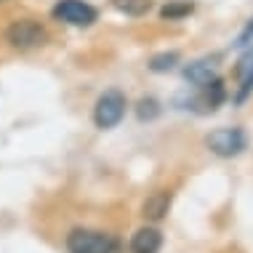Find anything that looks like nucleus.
<instances>
[{
  "mask_svg": "<svg viewBox=\"0 0 253 253\" xmlns=\"http://www.w3.org/2000/svg\"><path fill=\"white\" fill-rule=\"evenodd\" d=\"M168 208H170V195L160 189V192H152V195L144 200L141 213H144L147 218H152V221H160V218L168 213Z\"/></svg>",
  "mask_w": 253,
  "mask_h": 253,
  "instance_id": "9",
  "label": "nucleus"
},
{
  "mask_svg": "<svg viewBox=\"0 0 253 253\" xmlns=\"http://www.w3.org/2000/svg\"><path fill=\"white\" fill-rule=\"evenodd\" d=\"M184 78L189 80V83H195V85H208L211 80H216V64H213V59H197L192 61V64L184 70Z\"/></svg>",
  "mask_w": 253,
  "mask_h": 253,
  "instance_id": "7",
  "label": "nucleus"
},
{
  "mask_svg": "<svg viewBox=\"0 0 253 253\" xmlns=\"http://www.w3.org/2000/svg\"><path fill=\"white\" fill-rule=\"evenodd\" d=\"M205 144L218 157H235L245 149L248 139H245V133L240 128H216V131H211L205 136Z\"/></svg>",
  "mask_w": 253,
  "mask_h": 253,
  "instance_id": "4",
  "label": "nucleus"
},
{
  "mask_svg": "<svg viewBox=\"0 0 253 253\" xmlns=\"http://www.w3.org/2000/svg\"><path fill=\"white\" fill-rule=\"evenodd\" d=\"M70 253H120V243L104 232L93 229H72L67 235Z\"/></svg>",
  "mask_w": 253,
  "mask_h": 253,
  "instance_id": "1",
  "label": "nucleus"
},
{
  "mask_svg": "<svg viewBox=\"0 0 253 253\" xmlns=\"http://www.w3.org/2000/svg\"><path fill=\"white\" fill-rule=\"evenodd\" d=\"M224 99H227V88H224V83L221 80H211L208 85H203V107L205 109H211V112H213L216 107H221L224 104Z\"/></svg>",
  "mask_w": 253,
  "mask_h": 253,
  "instance_id": "10",
  "label": "nucleus"
},
{
  "mask_svg": "<svg viewBox=\"0 0 253 253\" xmlns=\"http://www.w3.org/2000/svg\"><path fill=\"white\" fill-rule=\"evenodd\" d=\"M163 245V235L155 227H141L131 237V253H157Z\"/></svg>",
  "mask_w": 253,
  "mask_h": 253,
  "instance_id": "6",
  "label": "nucleus"
},
{
  "mask_svg": "<svg viewBox=\"0 0 253 253\" xmlns=\"http://www.w3.org/2000/svg\"><path fill=\"white\" fill-rule=\"evenodd\" d=\"M136 115H139V120H152L160 115V104L155 99H141L139 107H136Z\"/></svg>",
  "mask_w": 253,
  "mask_h": 253,
  "instance_id": "14",
  "label": "nucleus"
},
{
  "mask_svg": "<svg viewBox=\"0 0 253 253\" xmlns=\"http://www.w3.org/2000/svg\"><path fill=\"white\" fill-rule=\"evenodd\" d=\"M192 11H195V3H192V0H170V3L163 5L160 16L166 19V22H176V19L189 16Z\"/></svg>",
  "mask_w": 253,
  "mask_h": 253,
  "instance_id": "11",
  "label": "nucleus"
},
{
  "mask_svg": "<svg viewBox=\"0 0 253 253\" xmlns=\"http://www.w3.org/2000/svg\"><path fill=\"white\" fill-rule=\"evenodd\" d=\"M179 64V53L170 51V53H157V56L149 59V70L152 72H168Z\"/></svg>",
  "mask_w": 253,
  "mask_h": 253,
  "instance_id": "13",
  "label": "nucleus"
},
{
  "mask_svg": "<svg viewBox=\"0 0 253 253\" xmlns=\"http://www.w3.org/2000/svg\"><path fill=\"white\" fill-rule=\"evenodd\" d=\"M112 5L128 16H144L152 8V0H112Z\"/></svg>",
  "mask_w": 253,
  "mask_h": 253,
  "instance_id": "12",
  "label": "nucleus"
},
{
  "mask_svg": "<svg viewBox=\"0 0 253 253\" xmlns=\"http://www.w3.org/2000/svg\"><path fill=\"white\" fill-rule=\"evenodd\" d=\"M251 38H253V19H251V24L245 27V32H243V35L237 38V45H248V40H251Z\"/></svg>",
  "mask_w": 253,
  "mask_h": 253,
  "instance_id": "15",
  "label": "nucleus"
},
{
  "mask_svg": "<svg viewBox=\"0 0 253 253\" xmlns=\"http://www.w3.org/2000/svg\"><path fill=\"white\" fill-rule=\"evenodd\" d=\"M0 3H3V0H0Z\"/></svg>",
  "mask_w": 253,
  "mask_h": 253,
  "instance_id": "16",
  "label": "nucleus"
},
{
  "mask_svg": "<svg viewBox=\"0 0 253 253\" xmlns=\"http://www.w3.org/2000/svg\"><path fill=\"white\" fill-rule=\"evenodd\" d=\"M237 80H240V91H237V101H245L248 99V93L253 91V51L245 53L240 59V64H237Z\"/></svg>",
  "mask_w": 253,
  "mask_h": 253,
  "instance_id": "8",
  "label": "nucleus"
},
{
  "mask_svg": "<svg viewBox=\"0 0 253 253\" xmlns=\"http://www.w3.org/2000/svg\"><path fill=\"white\" fill-rule=\"evenodd\" d=\"M126 115V96L120 91H104L93 107V123L99 128H115Z\"/></svg>",
  "mask_w": 253,
  "mask_h": 253,
  "instance_id": "3",
  "label": "nucleus"
},
{
  "mask_svg": "<svg viewBox=\"0 0 253 253\" xmlns=\"http://www.w3.org/2000/svg\"><path fill=\"white\" fill-rule=\"evenodd\" d=\"M53 16L72 27H91L96 22V8L85 0H59L53 5Z\"/></svg>",
  "mask_w": 253,
  "mask_h": 253,
  "instance_id": "5",
  "label": "nucleus"
},
{
  "mask_svg": "<svg viewBox=\"0 0 253 253\" xmlns=\"http://www.w3.org/2000/svg\"><path fill=\"white\" fill-rule=\"evenodd\" d=\"M5 38H8V43L13 48H38V45H43L45 40H48V32H45V27L40 22H32V19H16L8 30H5Z\"/></svg>",
  "mask_w": 253,
  "mask_h": 253,
  "instance_id": "2",
  "label": "nucleus"
}]
</instances>
